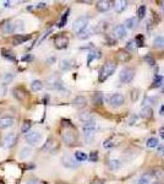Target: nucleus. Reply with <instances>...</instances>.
<instances>
[{
	"label": "nucleus",
	"instance_id": "22",
	"mask_svg": "<svg viewBox=\"0 0 164 184\" xmlns=\"http://www.w3.org/2000/svg\"><path fill=\"white\" fill-rule=\"evenodd\" d=\"M31 38V36H22V35H16L14 37V44L15 46H18V44H22L25 43L26 41H28Z\"/></svg>",
	"mask_w": 164,
	"mask_h": 184
},
{
	"label": "nucleus",
	"instance_id": "23",
	"mask_svg": "<svg viewBox=\"0 0 164 184\" xmlns=\"http://www.w3.org/2000/svg\"><path fill=\"white\" fill-rule=\"evenodd\" d=\"M92 101H93V103L95 106H101L103 103V94H102V92H95V94L93 95Z\"/></svg>",
	"mask_w": 164,
	"mask_h": 184
},
{
	"label": "nucleus",
	"instance_id": "50",
	"mask_svg": "<svg viewBox=\"0 0 164 184\" xmlns=\"http://www.w3.org/2000/svg\"><path fill=\"white\" fill-rule=\"evenodd\" d=\"M92 184H104V180L103 179H97L94 183H92Z\"/></svg>",
	"mask_w": 164,
	"mask_h": 184
},
{
	"label": "nucleus",
	"instance_id": "40",
	"mask_svg": "<svg viewBox=\"0 0 164 184\" xmlns=\"http://www.w3.org/2000/svg\"><path fill=\"white\" fill-rule=\"evenodd\" d=\"M162 82H163V76L156 75L154 81H153V87H160V86H162Z\"/></svg>",
	"mask_w": 164,
	"mask_h": 184
},
{
	"label": "nucleus",
	"instance_id": "24",
	"mask_svg": "<svg viewBox=\"0 0 164 184\" xmlns=\"http://www.w3.org/2000/svg\"><path fill=\"white\" fill-rule=\"evenodd\" d=\"M141 117L142 118H146V119H149L153 117V109L151 107H143L142 111H141Z\"/></svg>",
	"mask_w": 164,
	"mask_h": 184
},
{
	"label": "nucleus",
	"instance_id": "3",
	"mask_svg": "<svg viewBox=\"0 0 164 184\" xmlns=\"http://www.w3.org/2000/svg\"><path fill=\"white\" fill-rule=\"evenodd\" d=\"M88 21H89L88 16H80L79 19H76L75 22H74V25H72L74 32L77 33V35H80V33L83 32V31H86L87 26H88Z\"/></svg>",
	"mask_w": 164,
	"mask_h": 184
},
{
	"label": "nucleus",
	"instance_id": "17",
	"mask_svg": "<svg viewBox=\"0 0 164 184\" xmlns=\"http://www.w3.org/2000/svg\"><path fill=\"white\" fill-rule=\"evenodd\" d=\"M14 125V118L11 117H4L0 118V129H6Z\"/></svg>",
	"mask_w": 164,
	"mask_h": 184
},
{
	"label": "nucleus",
	"instance_id": "36",
	"mask_svg": "<svg viewBox=\"0 0 164 184\" xmlns=\"http://www.w3.org/2000/svg\"><path fill=\"white\" fill-rule=\"evenodd\" d=\"M55 144V141H54V139H48L47 140V142H45V145L43 146V150L44 151H52L53 150V145Z\"/></svg>",
	"mask_w": 164,
	"mask_h": 184
},
{
	"label": "nucleus",
	"instance_id": "49",
	"mask_svg": "<svg viewBox=\"0 0 164 184\" xmlns=\"http://www.w3.org/2000/svg\"><path fill=\"white\" fill-rule=\"evenodd\" d=\"M158 152H159V155L164 156V147H163V146H160V147L158 148Z\"/></svg>",
	"mask_w": 164,
	"mask_h": 184
},
{
	"label": "nucleus",
	"instance_id": "12",
	"mask_svg": "<svg viewBox=\"0 0 164 184\" xmlns=\"http://www.w3.org/2000/svg\"><path fill=\"white\" fill-rule=\"evenodd\" d=\"M114 35H115V37L119 38V39L125 38V37H126V28H125V26H124V25H118V26H115V27H114Z\"/></svg>",
	"mask_w": 164,
	"mask_h": 184
},
{
	"label": "nucleus",
	"instance_id": "15",
	"mask_svg": "<svg viewBox=\"0 0 164 184\" xmlns=\"http://www.w3.org/2000/svg\"><path fill=\"white\" fill-rule=\"evenodd\" d=\"M79 119H80V121L83 123V124H86V123L94 121V115L91 112H82L79 114Z\"/></svg>",
	"mask_w": 164,
	"mask_h": 184
},
{
	"label": "nucleus",
	"instance_id": "34",
	"mask_svg": "<svg viewBox=\"0 0 164 184\" xmlns=\"http://www.w3.org/2000/svg\"><path fill=\"white\" fill-rule=\"evenodd\" d=\"M145 16H146V6L141 5L137 9V20H142V19H145Z\"/></svg>",
	"mask_w": 164,
	"mask_h": 184
},
{
	"label": "nucleus",
	"instance_id": "38",
	"mask_svg": "<svg viewBox=\"0 0 164 184\" xmlns=\"http://www.w3.org/2000/svg\"><path fill=\"white\" fill-rule=\"evenodd\" d=\"M135 46H136V44H135V42H134V41H129V42H127V44H126V49H125V50H126V52H129V53L131 54L132 52H135V49H136V47H135Z\"/></svg>",
	"mask_w": 164,
	"mask_h": 184
},
{
	"label": "nucleus",
	"instance_id": "10",
	"mask_svg": "<svg viewBox=\"0 0 164 184\" xmlns=\"http://www.w3.org/2000/svg\"><path fill=\"white\" fill-rule=\"evenodd\" d=\"M124 26H125L126 29H130V31L136 29L137 26H139V20H137V17H129V19L125 21Z\"/></svg>",
	"mask_w": 164,
	"mask_h": 184
},
{
	"label": "nucleus",
	"instance_id": "4",
	"mask_svg": "<svg viewBox=\"0 0 164 184\" xmlns=\"http://www.w3.org/2000/svg\"><path fill=\"white\" fill-rule=\"evenodd\" d=\"M135 69H131V68H125L122 69V71L120 73V76H119V81L124 85H127L130 83L131 81L134 80L135 77Z\"/></svg>",
	"mask_w": 164,
	"mask_h": 184
},
{
	"label": "nucleus",
	"instance_id": "37",
	"mask_svg": "<svg viewBox=\"0 0 164 184\" xmlns=\"http://www.w3.org/2000/svg\"><path fill=\"white\" fill-rule=\"evenodd\" d=\"M69 14H70V10H66L65 11V14L62 15V17H61V21L59 22V27H64L65 25H66V20H68V17H69Z\"/></svg>",
	"mask_w": 164,
	"mask_h": 184
},
{
	"label": "nucleus",
	"instance_id": "33",
	"mask_svg": "<svg viewBox=\"0 0 164 184\" xmlns=\"http://www.w3.org/2000/svg\"><path fill=\"white\" fill-rule=\"evenodd\" d=\"M158 144H159V140L157 139V138H149L148 140H147V147H149V148H153V147H157L158 146Z\"/></svg>",
	"mask_w": 164,
	"mask_h": 184
},
{
	"label": "nucleus",
	"instance_id": "48",
	"mask_svg": "<svg viewBox=\"0 0 164 184\" xmlns=\"http://www.w3.org/2000/svg\"><path fill=\"white\" fill-rule=\"evenodd\" d=\"M45 5H47L45 3H39V4L37 5V9H44V8H45Z\"/></svg>",
	"mask_w": 164,
	"mask_h": 184
},
{
	"label": "nucleus",
	"instance_id": "7",
	"mask_svg": "<svg viewBox=\"0 0 164 184\" xmlns=\"http://www.w3.org/2000/svg\"><path fill=\"white\" fill-rule=\"evenodd\" d=\"M109 103L113 107H121L125 103V98L121 94H113L109 97Z\"/></svg>",
	"mask_w": 164,
	"mask_h": 184
},
{
	"label": "nucleus",
	"instance_id": "21",
	"mask_svg": "<svg viewBox=\"0 0 164 184\" xmlns=\"http://www.w3.org/2000/svg\"><path fill=\"white\" fill-rule=\"evenodd\" d=\"M109 167H110L113 171H118V169H120V168L122 167V162H121V160H119V158H113V160H110V162H109Z\"/></svg>",
	"mask_w": 164,
	"mask_h": 184
},
{
	"label": "nucleus",
	"instance_id": "1",
	"mask_svg": "<svg viewBox=\"0 0 164 184\" xmlns=\"http://www.w3.org/2000/svg\"><path fill=\"white\" fill-rule=\"evenodd\" d=\"M116 70V63L114 61H107V63L101 68L99 70V75H98V80L101 82L105 81L109 76H112Z\"/></svg>",
	"mask_w": 164,
	"mask_h": 184
},
{
	"label": "nucleus",
	"instance_id": "47",
	"mask_svg": "<svg viewBox=\"0 0 164 184\" xmlns=\"http://www.w3.org/2000/svg\"><path fill=\"white\" fill-rule=\"evenodd\" d=\"M145 60L147 61V64H148V65H151V66H153V65L156 64L154 59H153V58H151V56H146V58H145Z\"/></svg>",
	"mask_w": 164,
	"mask_h": 184
},
{
	"label": "nucleus",
	"instance_id": "9",
	"mask_svg": "<svg viewBox=\"0 0 164 184\" xmlns=\"http://www.w3.org/2000/svg\"><path fill=\"white\" fill-rule=\"evenodd\" d=\"M54 43H55V47L58 49H64V48H66L68 44H69V38L66 36H62L61 35V36H59V37L55 38Z\"/></svg>",
	"mask_w": 164,
	"mask_h": 184
},
{
	"label": "nucleus",
	"instance_id": "26",
	"mask_svg": "<svg viewBox=\"0 0 164 184\" xmlns=\"http://www.w3.org/2000/svg\"><path fill=\"white\" fill-rule=\"evenodd\" d=\"M72 64H74L72 60H68V59L61 60V63H60V69H61V70H70V69L72 68Z\"/></svg>",
	"mask_w": 164,
	"mask_h": 184
},
{
	"label": "nucleus",
	"instance_id": "16",
	"mask_svg": "<svg viewBox=\"0 0 164 184\" xmlns=\"http://www.w3.org/2000/svg\"><path fill=\"white\" fill-rule=\"evenodd\" d=\"M116 59L119 61H121V63H127V61L131 59V54L129 52H126L125 49H122V50H119L116 53Z\"/></svg>",
	"mask_w": 164,
	"mask_h": 184
},
{
	"label": "nucleus",
	"instance_id": "31",
	"mask_svg": "<svg viewBox=\"0 0 164 184\" xmlns=\"http://www.w3.org/2000/svg\"><path fill=\"white\" fill-rule=\"evenodd\" d=\"M153 44H154L156 48L163 49V48H164V36H158V37H156Z\"/></svg>",
	"mask_w": 164,
	"mask_h": 184
},
{
	"label": "nucleus",
	"instance_id": "46",
	"mask_svg": "<svg viewBox=\"0 0 164 184\" xmlns=\"http://www.w3.org/2000/svg\"><path fill=\"white\" fill-rule=\"evenodd\" d=\"M135 44L136 46H139V47H143V36H137L136 38H135Z\"/></svg>",
	"mask_w": 164,
	"mask_h": 184
},
{
	"label": "nucleus",
	"instance_id": "54",
	"mask_svg": "<svg viewBox=\"0 0 164 184\" xmlns=\"http://www.w3.org/2000/svg\"><path fill=\"white\" fill-rule=\"evenodd\" d=\"M163 10H164V5H163Z\"/></svg>",
	"mask_w": 164,
	"mask_h": 184
},
{
	"label": "nucleus",
	"instance_id": "11",
	"mask_svg": "<svg viewBox=\"0 0 164 184\" xmlns=\"http://www.w3.org/2000/svg\"><path fill=\"white\" fill-rule=\"evenodd\" d=\"M149 173L157 180H163L164 179V168L163 167H154V168H152V171Z\"/></svg>",
	"mask_w": 164,
	"mask_h": 184
},
{
	"label": "nucleus",
	"instance_id": "35",
	"mask_svg": "<svg viewBox=\"0 0 164 184\" xmlns=\"http://www.w3.org/2000/svg\"><path fill=\"white\" fill-rule=\"evenodd\" d=\"M31 127H32V123H31L29 120H26V121L23 123V124H22V127H21V133H23V134H27V133L29 131Z\"/></svg>",
	"mask_w": 164,
	"mask_h": 184
},
{
	"label": "nucleus",
	"instance_id": "43",
	"mask_svg": "<svg viewBox=\"0 0 164 184\" xmlns=\"http://www.w3.org/2000/svg\"><path fill=\"white\" fill-rule=\"evenodd\" d=\"M14 26H15V32H18V31H22L25 29V26H23V22L22 21H16V23H14Z\"/></svg>",
	"mask_w": 164,
	"mask_h": 184
},
{
	"label": "nucleus",
	"instance_id": "19",
	"mask_svg": "<svg viewBox=\"0 0 164 184\" xmlns=\"http://www.w3.org/2000/svg\"><path fill=\"white\" fill-rule=\"evenodd\" d=\"M126 8H127V2H125V0H118V2L114 3V9L119 14L122 12Z\"/></svg>",
	"mask_w": 164,
	"mask_h": 184
},
{
	"label": "nucleus",
	"instance_id": "32",
	"mask_svg": "<svg viewBox=\"0 0 164 184\" xmlns=\"http://www.w3.org/2000/svg\"><path fill=\"white\" fill-rule=\"evenodd\" d=\"M156 101H157V97H154V96H151V97L147 96L145 98V101H143V107H151V104H154Z\"/></svg>",
	"mask_w": 164,
	"mask_h": 184
},
{
	"label": "nucleus",
	"instance_id": "39",
	"mask_svg": "<svg viewBox=\"0 0 164 184\" xmlns=\"http://www.w3.org/2000/svg\"><path fill=\"white\" fill-rule=\"evenodd\" d=\"M14 77H15V74H12V73H6V74L4 75V77H3V81H4V83H9V82H11V81L14 80Z\"/></svg>",
	"mask_w": 164,
	"mask_h": 184
},
{
	"label": "nucleus",
	"instance_id": "29",
	"mask_svg": "<svg viewBox=\"0 0 164 184\" xmlns=\"http://www.w3.org/2000/svg\"><path fill=\"white\" fill-rule=\"evenodd\" d=\"M87 158H88V156L86 155V152H83V151H76V152H75V160H76V161L83 162V161H86Z\"/></svg>",
	"mask_w": 164,
	"mask_h": 184
},
{
	"label": "nucleus",
	"instance_id": "45",
	"mask_svg": "<svg viewBox=\"0 0 164 184\" xmlns=\"http://www.w3.org/2000/svg\"><path fill=\"white\" fill-rule=\"evenodd\" d=\"M5 32H6V33H9V32H15V26H14L12 22H10V23H8V25L5 26Z\"/></svg>",
	"mask_w": 164,
	"mask_h": 184
},
{
	"label": "nucleus",
	"instance_id": "51",
	"mask_svg": "<svg viewBox=\"0 0 164 184\" xmlns=\"http://www.w3.org/2000/svg\"><path fill=\"white\" fill-rule=\"evenodd\" d=\"M159 114H160V115H164V104L160 107V109H159Z\"/></svg>",
	"mask_w": 164,
	"mask_h": 184
},
{
	"label": "nucleus",
	"instance_id": "28",
	"mask_svg": "<svg viewBox=\"0 0 164 184\" xmlns=\"http://www.w3.org/2000/svg\"><path fill=\"white\" fill-rule=\"evenodd\" d=\"M139 97H140V90L139 88L131 90V92H130V100H131V102H134V103L137 102Z\"/></svg>",
	"mask_w": 164,
	"mask_h": 184
},
{
	"label": "nucleus",
	"instance_id": "6",
	"mask_svg": "<svg viewBox=\"0 0 164 184\" xmlns=\"http://www.w3.org/2000/svg\"><path fill=\"white\" fill-rule=\"evenodd\" d=\"M61 165L66 168H70V169H75L80 166V162L75 160V157L70 156V155H65L61 157Z\"/></svg>",
	"mask_w": 164,
	"mask_h": 184
},
{
	"label": "nucleus",
	"instance_id": "44",
	"mask_svg": "<svg viewBox=\"0 0 164 184\" xmlns=\"http://www.w3.org/2000/svg\"><path fill=\"white\" fill-rule=\"evenodd\" d=\"M88 158H89L91 162H97V161H98V152H97V151H92Z\"/></svg>",
	"mask_w": 164,
	"mask_h": 184
},
{
	"label": "nucleus",
	"instance_id": "14",
	"mask_svg": "<svg viewBox=\"0 0 164 184\" xmlns=\"http://www.w3.org/2000/svg\"><path fill=\"white\" fill-rule=\"evenodd\" d=\"M16 142V133H9L4 138V146L5 147H12Z\"/></svg>",
	"mask_w": 164,
	"mask_h": 184
},
{
	"label": "nucleus",
	"instance_id": "2",
	"mask_svg": "<svg viewBox=\"0 0 164 184\" xmlns=\"http://www.w3.org/2000/svg\"><path fill=\"white\" fill-rule=\"evenodd\" d=\"M82 131H83V136H85V140L87 141V144H91L93 141L95 131H97L95 121H91V123H86V124H83Z\"/></svg>",
	"mask_w": 164,
	"mask_h": 184
},
{
	"label": "nucleus",
	"instance_id": "30",
	"mask_svg": "<svg viewBox=\"0 0 164 184\" xmlns=\"http://www.w3.org/2000/svg\"><path fill=\"white\" fill-rule=\"evenodd\" d=\"M31 87H32V90H33V91L38 92V91H41L43 88V82L39 81V80H33V81H32V83H31Z\"/></svg>",
	"mask_w": 164,
	"mask_h": 184
},
{
	"label": "nucleus",
	"instance_id": "13",
	"mask_svg": "<svg viewBox=\"0 0 164 184\" xmlns=\"http://www.w3.org/2000/svg\"><path fill=\"white\" fill-rule=\"evenodd\" d=\"M110 6H112V2H108V0H102V2H98L97 5H95L97 10L99 11V12H105V11H108V10L110 9Z\"/></svg>",
	"mask_w": 164,
	"mask_h": 184
},
{
	"label": "nucleus",
	"instance_id": "5",
	"mask_svg": "<svg viewBox=\"0 0 164 184\" xmlns=\"http://www.w3.org/2000/svg\"><path fill=\"white\" fill-rule=\"evenodd\" d=\"M25 139H26V141H27L28 145L36 146V145H38V144L42 141L43 138H42V134L38 133V131H28V133L25 135Z\"/></svg>",
	"mask_w": 164,
	"mask_h": 184
},
{
	"label": "nucleus",
	"instance_id": "52",
	"mask_svg": "<svg viewBox=\"0 0 164 184\" xmlns=\"http://www.w3.org/2000/svg\"><path fill=\"white\" fill-rule=\"evenodd\" d=\"M26 184H39L38 182H28V183H26Z\"/></svg>",
	"mask_w": 164,
	"mask_h": 184
},
{
	"label": "nucleus",
	"instance_id": "27",
	"mask_svg": "<svg viewBox=\"0 0 164 184\" xmlns=\"http://www.w3.org/2000/svg\"><path fill=\"white\" fill-rule=\"evenodd\" d=\"M101 56H102V54H101V52H98V50H92V52H89L88 58H87V63H88V65L91 64L92 60L98 59V58H101Z\"/></svg>",
	"mask_w": 164,
	"mask_h": 184
},
{
	"label": "nucleus",
	"instance_id": "18",
	"mask_svg": "<svg viewBox=\"0 0 164 184\" xmlns=\"http://www.w3.org/2000/svg\"><path fill=\"white\" fill-rule=\"evenodd\" d=\"M72 104L76 107V108H83L86 107L87 104V98L85 96H77L75 97V100L72 101Z\"/></svg>",
	"mask_w": 164,
	"mask_h": 184
},
{
	"label": "nucleus",
	"instance_id": "20",
	"mask_svg": "<svg viewBox=\"0 0 164 184\" xmlns=\"http://www.w3.org/2000/svg\"><path fill=\"white\" fill-rule=\"evenodd\" d=\"M31 155H32V148L31 147H23V148H21V151L18 153V157H20V160H26Z\"/></svg>",
	"mask_w": 164,
	"mask_h": 184
},
{
	"label": "nucleus",
	"instance_id": "42",
	"mask_svg": "<svg viewBox=\"0 0 164 184\" xmlns=\"http://www.w3.org/2000/svg\"><path fill=\"white\" fill-rule=\"evenodd\" d=\"M2 53H3V56L8 58V59H11L12 61L15 60V55L12 54V52H10V50H8V49H3Z\"/></svg>",
	"mask_w": 164,
	"mask_h": 184
},
{
	"label": "nucleus",
	"instance_id": "8",
	"mask_svg": "<svg viewBox=\"0 0 164 184\" xmlns=\"http://www.w3.org/2000/svg\"><path fill=\"white\" fill-rule=\"evenodd\" d=\"M62 140H64V142L68 146H72V145H75L77 138H76V135H75L74 131L68 130V131H65V133L62 134Z\"/></svg>",
	"mask_w": 164,
	"mask_h": 184
},
{
	"label": "nucleus",
	"instance_id": "53",
	"mask_svg": "<svg viewBox=\"0 0 164 184\" xmlns=\"http://www.w3.org/2000/svg\"><path fill=\"white\" fill-rule=\"evenodd\" d=\"M163 73H164V68H163Z\"/></svg>",
	"mask_w": 164,
	"mask_h": 184
},
{
	"label": "nucleus",
	"instance_id": "41",
	"mask_svg": "<svg viewBox=\"0 0 164 184\" xmlns=\"http://www.w3.org/2000/svg\"><path fill=\"white\" fill-rule=\"evenodd\" d=\"M91 35H92V31H91V29H86V31H83L82 33L77 35V37H79L80 39H87Z\"/></svg>",
	"mask_w": 164,
	"mask_h": 184
},
{
	"label": "nucleus",
	"instance_id": "25",
	"mask_svg": "<svg viewBox=\"0 0 164 184\" xmlns=\"http://www.w3.org/2000/svg\"><path fill=\"white\" fill-rule=\"evenodd\" d=\"M137 184H152V175H151V173L143 174V175L139 179Z\"/></svg>",
	"mask_w": 164,
	"mask_h": 184
}]
</instances>
